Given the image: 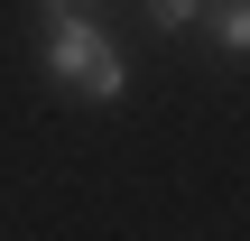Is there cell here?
<instances>
[{
	"label": "cell",
	"instance_id": "3",
	"mask_svg": "<svg viewBox=\"0 0 250 241\" xmlns=\"http://www.w3.org/2000/svg\"><path fill=\"white\" fill-rule=\"evenodd\" d=\"M148 19H158V28H195V19H204V0H148Z\"/></svg>",
	"mask_w": 250,
	"mask_h": 241
},
{
	"label": "cell",
	"instance_id": "1",
	"mask_svg": "<svg viewBox=\"0 0 250 241\" xmlns=\"http://www.w3.org/2000/svg\"><path fill=\"white\" fill-rule=\"evenodd\" d=\"M37 28H46V74H56V84H74L83 102H121V93H130V65H121V46H111L93 19L37 9Z\"/></svg>",
	"mask_w": 250,
	"mask_h": 241
},
{
	"label": "cell",
	"instance_id": "2",
	"mask_svg": "<svg viewBox=\"0 0 250 241\" xmlns=\"http://www.w3.org/2000/svg\"><path fill=\"white\" fill-rule=\"evenodd\" d=\"M195 28H213V46H223V56H241V46H250V0H213Z\"/></svg>",
	"mask_w": 250,
	"mask_h": 241
},
{
	"label": "cell",
	"instance_id": "4",
	"mask_svg": "<svg viewBox=\"0 0 250 241\" xmlns=\"http://www.w3.org/2000/svg\"><path fill=\"white\" fill-rule=\"evenodd\" d=\"M37 9H74V19H93V9H102V0H37Z\"/></svg>",
	"mask_w": 250,
	"mask_h": 241
}]
</instances>
